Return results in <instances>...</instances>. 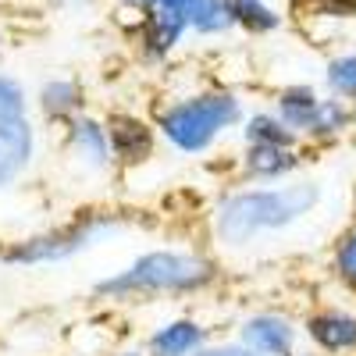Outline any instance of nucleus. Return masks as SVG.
Instances as JSON below:
<instances>
[{"mask_svg": "<svg viewBox=\"0 0 356 356\" xmlns=\"http://www.w3.org/2000/svg\"><path fill=\"white\" fill-rule=\"evenodd\" d=\"M324 200L317 178H289L282 186H235L211 207V239L225 253H243L267 235L307 221Z\"/></svg>", "mask_w": 356, "mask_h": 356, "instance_id": "f257e3e1", "label": "nucleus"}, {"mask_svg": "<svg viewBox=\"0 0 356 356\" xmlns=\"http://www.w3.org/2000/svg\"><path fill=\"white\" fill-rule=\"evenodd\" d=\"M221 282V264L200 246H154L93 282L100 303H154L203 296Z\"/></svg>", "mask_w": 356, "mask_h": 356, "instance_id": "f03ea898", "label": "nucleus"}, {"mask_svg": "<svg viewBox=\"0 0 356 356\" xmlns=\"http://www.w3.org/2000/svg\"><path fill=\"white\" fill-rule=\"evenodd\" d=\"M243 122L246 104L235 89H200V93L161 104L154 114L157 136L178 157L211 154L232 129H243Z\"/></svg>", "mask_w": 356, "mask_h": 356, "instance_id": "7ed1b4c3", "label": "nucleus"}, {"mask_svg": "<svg viewBox=\"0 0 356 356\" xmlns=\"http://www.w3.org/2000/svg\"><path fill=\"white\" fill-rule=\"evenodd\" d=\"M125 232V218L114 211H86L57 228L33 232L25 239H15L0 250V264L4 267H54V264H68L89 250H97Z\"/></svg>", "mask_w": 356, "mask_h": 356, "instance_id": "20e7f679", "label": "nucleus"}, {"mask_svg": "<svg viewBox=\"0 0 356 356\" xmlns=\"http://www.w3.org/2000/svg\"><path fill=\"white\" fill-rule=\"evenodd\" d=\"M235 339L260 356H296L303 342V328L285 310H250L235 324Z\"/></svg>", "mask_w": 356, "mask_h": 356, "instance_id": "39448f33", "label": "nucleus"}, {"mask_svg": "<svg viewBox=\"0 0 356 356\" xmlns=\"http://www.w3.org/2000/svg\"><path fill=\"white\" fill-rule=\"evenodd\" d=\"M107 125V136H111V154H114V164L122 171H136V168H146L154 157H157V125L143 114H132V111H111L104 118Z\"/></svg>", "mask_w": 356, "mask_h": 356, "instance_id": "423d86ee", "label": "nucleus"}, {"mask_svg": "<svg viewBox=\"0 0 356 356\" xmlns=\"http://www.w3.org/2000/svg\"><path fill=\"white\" fill-rule=\"evenodd\" d=\"M65 157L86 175H111L118 168L114 154H111V136H107L104 118L89 114V111L72 118L65 125Z\"/></svg>", "mask_w": 356, "mask_h": 356, "instance_id": "0eeeda50", "label": "nucleus"}, {"mask_svg": "<svg viewBox=\"0 0 356 356\" xmlns=\"http://www.w3.org/2000/svg\"><path fill=\"white\" fill-rule=\"evenodd\" d=\"M303 339L321 356H356V310L317 307L303 321Z\"/></svg>", "mask_w": 356, "mask_h": 356, "instance_id": "6e6552de", "label": "nucleus"}, {"mask_svg": "<svg viewBox=\"0 0 356 356\" xmlns=\"http://www.w3.org/2000/svg\"><path fill=\"white\" fill-rule=\"evenodd\" d=\"M40 154V132L36 125L22 118V122H0V193H11L22 186Z\"/></svg>", "mask_w": 356, "mask_h": 356, "instance_id": "1a4fd4ad", "label": "nucleus"}, {"mask_svg": "<svg viewBox=\"0 0 356 356\" xmlns=\"http://www.w3.org/2000/svg\"><path fill=\"white\" fill-rule=\"evenodd\" d=\"M303 171L300 146H243L239 178L243 186H282Z\"/></svg>", "mask_w": 356, "mask_h": 356, "instance_id": "9d476101", "label": "nucleus"}, {"mask_svg": "<svg viewBox=\"0 0 356 356\" xmlns=\"http://www.w3.org/2000/svg\"><path fill=\"white\" fill-rule=\"evenodd\" d=\"M189 33L186 18L178 11H168V8H150V11H139V22H136V47L139 54L146 57L150 65H164L168 57L182 47Z\"/></svg>", "mask_w": 356, "mask_h": 356, "instance_id": "9b49d317", "label": "nucleus"}, {"mask_svg": "<svg viewBox=\"0 0 356 356\" xmlns=\"http://www.w3.org/2000/svg\"><path fill=\"white\" fill-rule=\"evenodd\" d=\"M207 342H211V328L200 317L178 314V317L154 324L143 349H146V356H196Z\"/></svg>", "mask_w": 356, "mask_h": 356, "instance_id": "f8f14e48", "label": "nucleus"}, {"mask_svg": "<svg viewBox=\"0 0 356 356\" xmlns=\"http://www.w3.org/2000/svg\"><path fill=\"white\" fill-rule=\"evenodd\" d=\"M33 104H36V111H40L43 122L61 125V129H65V125L72 122V118L86 114V89H82V82H79V79L57 75V79L40 82Z\"/></svg>", "mask_w": 356, "mask_h": 356, "instance_id": "ddd939ff", "label": "nucleus"}, {"mask_svg": "<svg viewBox=\"0 0 356 356\" xmlns=\"http://www.w3.org/2000/svg\"><path fill=\"white\" fill-rule=\"evenodd\" d=\"M321 97L324 93H317L310 82H292V86H282L275 93V107L271 111L282 118L296 136H300V143H307L310 125L317 118V107H321Z\"/></svg>", "mask_w": 356, "mask_h": 356, "instance_id": "4468645a", "label": "nucleus"}, {"mask_svg": "<svg viewBox=\"0 0 356 356\" xmlns=\"http://www.w3.org/2000/svg\"><path fill=\"white\" fill-rule=\"evenodd\" d=\"M349 129H353V104L324 93V97H321V107H317V118H314V125H310L307 143H314V146H332V143H339Z\"/></svg>", "mask_w": 356, "mask_h": 356, "instance_id": "2eb2a0df", "label": "nucleus"}, {"mask_svg": "<svg viewBox=\"0 0 356 356\" xmlns=\"http://www.w3.org/2000/svg\"><path fill=\"white\" fill-rule=\"evenodd\" d=\"M182 18L196 36H225L228 29H235L228 0H186Z\"/></svg>", "mask_w": 356, "mask_h": 356, "instance_id": "dca6fc26", "label": "nucleus"}, {"mask_svg": "<svg viewBox=\"0 0 356 356\" xmlns=\"http://www.w3.org/2000/svg\"><path fill=\"white\" fill-rule=\"evenodd\" d=\"M239 136H243V146H300V136H296L275 111L246 114Z\"/></svg>", "mask_w": 356, "mask_h": 356, "instance_id": "f3484780", "label": "nucleus"}, {"mask_svg": "<svg viewBox=\"0 0 356 356\" xmlns=\"http://www.w3.org/2000/svg\"><path fill=\"white\" fill-rule=\"evenodd\" d=\"M228 4H232L235 29H243V33H250V36H271L285 22L267 0H228Z\"/></svg>", "mask_w": 356, "mask_h": 356, "instance_id": "a211bd4d", "label": "nucleus"}, {"mask_svg": "<svg viewBox=\"0 0 356 356\" xmlns=\"http://www.w3.org/2000/svg\"><path fill=\"white\" fill-rule=\"evenodd\" d=\"M324 86H328V97L356 104V54H335L324 65Z\"/></svg>", "mask_w": 356, "mask_h": 356, "instance_id": "6ab92c4d", "label": "nucleus"}, {"mask_svg": "<svg viewBox=\"0 0 356 356\" xmlns=\"http://www.w3.org/2000/svg\"><path fill=\"white\" fill-rule=\"evenodd\" d=\"M33 111V97L22 86V79L0 72V122H22Z\"/></svg>", "mask_w": 356, "mask_h": 356, "instance_id": "aec40b11", "label": "nucleus"}, {"mask_svg": "<svg viewBox=\"0 0 356 356\" xmlns=\"http://www.w3.org/2000/svg\"><path fill=\"white\" fill-rule=\"evenodd\" d=\"M332 275L356 296V225L346 228L332 246Z\"/></svg>", "mask_w": 356, "mask_h": 356, "instance_id": "412c9836", "label": "nucleus"}, {"mask_svg": "<svg viewBox=\"0 0 356 356\" xmlns=\"http://www.w3.org/2000/svg\"><path fill=\"white\" fill-rule=\"evenodd\" d=\"M296 11L310 18H356V0H296Z\"/></svg>", "mask_w": 356, "mask_h": 356, "instance_id": "4be33fe9", "label": "nucleus"}, {"mask_svg": "<svg viewBox=\"0 0 356 356\" xmlns=\"http://www.w3.org/2000/svg\"><path fill=\"white\" fill-rule=\"evenodd\" d=\"M196 356H260L250 346H243L239 339H228V342H207Z\"/></svg>", "mask_w": 356, "mask_h": 356, "instance_id": "5701e85b", "label": "nucleus"}, {"mask_svg": "<svg viewBox=\"0 0 356 356\" xmlns=\"http://www.w3.org/2000/svg\"><path fill=\"white\" fill-rule=\"evenodd\" d=\"M125 4H132L136 11H150V8H157L161 0H125Z\"/></svg>", "mask_w": 356, "mask_h": 356, "instance_id": "b1692460", "label": "nucleus"}, {"mask_svg": "<svg viewBox=\"0 0 356 356\" xmlns=\"http://www.w3.org/2000/svg\"><path fill=\"white\" fill-rule=\"evenodd\" d=\"M111 356H146V349H139V346H125V349H114Z\"/></svg>", "mask_w": 356, "mask_h": 356, "instance_id": "393cba45", "label": "nucleus"}, {"mask_svg": "<svg viewBox=\"0 0 356 356\" xmlns=\"http://www.w3.org/2000/svg\"><path fill=\"white\" fill-rule=\"evenodd\" d=\"M296 356H321V353H314V349H300V353H296Z\"/></svg>", "mask_w": 356, "mask_h": 356, "instance_id": "a878e982", "label": "nucleus"}, {"mask_svg": "<svg viewBox=\"0 0 356 356\" xmlns=\"http://www.w3.org/2000/svg\"><path fill=\"white\" fill-rule=\"evenodd\" d=\"M68 4H89V0H68Z\"/></svg>", "mask_w": 356, "mask_h": 356, "instance_id": "bb28decb", "label": "nucleus"}, {"mask_svg": "<svg viewBox=\"0 0 356 356\" xmlns=\"http://www.w3.org/2000/svg\"><path fill=\"white\" fill-rule=\"evenodd\" d=\"M353 129H356V104H353Z\"/></svg>", "mask_w": 356, "mask_h": 356, "instance_id": "cd10ccee", "label": "nucleus"}]
</instances>
